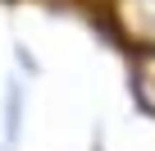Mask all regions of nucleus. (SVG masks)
<instances>
[{
  "label": "nucleus",
  "instance_id": "obj_1",
  "mask_svg": "<svg viewBox=\"0 0 155 151\" xmlns=\"http://www.w3.org/2000/svg\"><path fill=\"white\" fill-rule=\"evenodd\" d=\"M114 23L128 41L155 50V0H114Z\"/></svg>",
  "mask_w": 155,
  "mask_h": 151
},
{
  "label": "nucleus",
  "instance_id": "obj_2",
  "mask_svg": "<svg viewBox=\"0 0 155 151\" xmlns=\"http://www.w3.org/2000/svg\"><path fill=\"white\" fill-rule=\"evenodd\" d=\"M137 83H141V96H146V105L155 110V55H150V64L141 69V78H137Z\"/></svg>",
  "mask_w": 155,
  "mask_h": 151
}]
</instances>
